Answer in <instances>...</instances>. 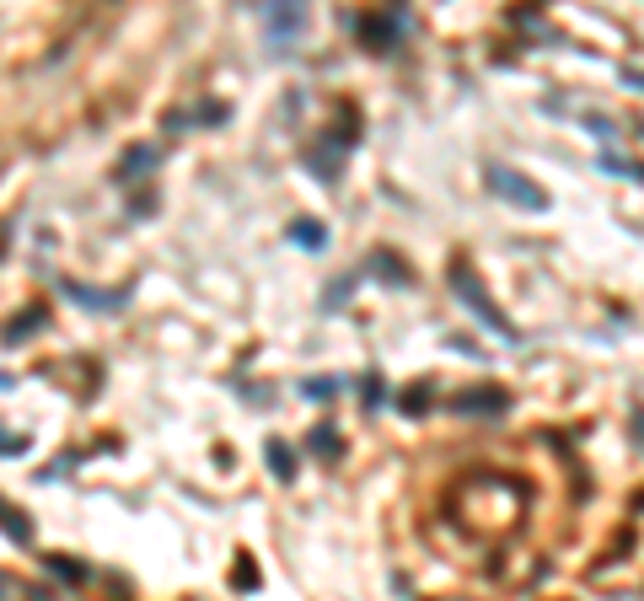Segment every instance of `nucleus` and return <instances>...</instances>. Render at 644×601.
Returning <instances> with one entry per match:
<instances>
[{"label": "nucleus", "mask_w": 644, "mask_h": 601, "mask_svg": "<svg viewBox=\"0 0 644 601\" xmlns=\"http://www.w3.org/2000/svg\"><path fill=\"white\" fill-rule=\"evenodd\" d=\"M446 285H451V296H456V301H462V306L484 323V328H494L500 338H515V323L500 312V306H494V301H489V290H484V279L473 274V264H462V259H456V264L446 268Z\"/></svg>", "instance_id": "nucleus-1"}, {"label": "nucleus", "mask_w": 644, "mask_h": 601, "mask_svg": "<svg viewBox=\"0 0 644 601\" xmlns=\"http://www.w3.org/2000/svg\"><path fill=\"white\" fill-rule=\"evenodd\" d=\"M484 183H489V194H494V200L515 204V209H548V189H542L537 178H526V172L505 167V161H489Z\"/></svg>", "instance_id": "nucleus-2"}, {"label": "nucleus", "mask_w": 644, "mask_h": 601, "mask_svg": "<svg viewBox=\"0 0 644 601\" xmlns=\"http://www.w3.org/2000/svg\"><path fill=\"white\" fill-rule=\"evenodd\" d=\"M355 33H360V44L371 55H392L403 44V33H408V11H371V16L355 22Z\"/></svg>", "instance_id": "nucleus-3"}, {"label": "nucleus", "mask_w": 644, "mask_h": 601, "mask_svg": "<svg viewBox=\"0 0 644 601\" xmlns=\"http://www.w3.org/2000/svg\"><path fill=\"white\" fill-rule=\"evenodd\" d=\"M263 27H269V38L279 44V55H290L296 33L307 27V5H269V11H263Z\"/></svg>", "instance_id": "nucleus-4"}, {"label": "nucleus", "mask_w": 644, "mask_h": 601, "mask_svg": "<svg viewBox=\"0 0 644 601\" xmlns=\"http://www.w3.org/2000/svg\"><path fill=\"white\" fill-rule=\"evenodd\" d=\"M456 413H505L511 408V393H500V387H467V393H456L451 398Z\"/></svg>", "instance_id": "nucleus-5"}, {"label": "nucleus", "mask_w": 644, "mask_h": 601, "mask_svg": "<svg viewBox=\"0 0 644 601\" xmlns=\"http://www.w3.org/2000/svg\"><path fill=\"white\" fill-rule=\"evenodd\" d=\"M64 296L70 301H86V312H119L124 306V290H86V285H75V279H64Z\"/></svg>", "instance_id": "nucleus-6"}, {"label": "nucleus", "mask_w": 644, "mask_h": 601, "mask_svg": "<svg viewBox=\"0 0 644 601\" xmlns=\"http://www.w3.org/2000/svg\"><path fill=\"white\" fill-rule=\"evenodd\" d=\"M0 532L27 548V542H33V521H27V510H16L11 500H0Z\"/></svg>", "instance_id": "nucleus-7"}, {"label": "nucleus", "mask_w": 644, "mask_h": 601, "mask_svg": "<svg viewBox=\"0 0 644 601\" xmlns=\"http://www.w3.org/2000/svg\"><path fill=\"white\" fill-rule=\"evenodd\" d=\"M263 457H269V472H274L279 483H290V478H296V452H290V446L269 441V452H263Z\"/></svg>", "instance_id": "nucleus-8"}, {"label": "nucleus", "mask_w": 644, "mask_h": 601, "mask_svg": "<svg viewBox=\"0 0 644 601\" xmlns=\"http://www.w3.org/2000/svg\"><path fill=\"white\" fill-rule=\"evenodd\" d=\"M392 264H397L392 253H377V259H371V274H377V279H392V285H408V268H392Z\"/></svg>", "instance_id": "nucleus-9"}, {"label": "nucleus", "mask_w": 644, "mask_h": 601, "mask_svg": "<svg viewBox=\"0 0 644 601\" xmlns=\"http://www.w3.org/2000/svg\"><path fill=\"white\" fill-rule=\"evenodd\" d=\"M312 452H318V457H338V452H344V446H338V430H333V424L312 430Z\"/></svg>", "instance_id": "nucleus-10"}, {"label": "nucleus", "mask_w": 644, "mask_h": 601, "mask_svg": "<svg viewBox=\"0 0 644 601\" xmlns=\"http://www.w3.org/2000/svg\"><path fill=\"white\" fill-rule=\"evenodd\" d=\"M290 242H301V248H327V231H318V226H290Z\"/></svg>", "instance_id": "nucleus-11"}, {"label": "nucleus", "mask_w": 644, "mask_h": 601, "mask_svg": "<svg viewBox=\"0 0 644 601\" xmlns=\"http://www.w3.org/2000/svg\"><path fill=\"white\" fill-rule=\"evenodd\" d=\"M27 446H33L27 435H11V430H0V457H22Z\"/></svg>", "instance_id": "nucleus-12"}, {"label": "nucleus", "mask_w": 644, "mask_h": 601, "mask_svg": "<svg viewBox=\"0 0 644 601\" xmlns=\"http://www.w3.org/2000/svg\"><path fill=\"white\" fill-rule=\"evenodd\" d=\"M33 328H44V312H33V317H22V323H11V328H5V344H11V338H22V334H33Z\"/></svg>", "instance_id": "nucleus-13"}, {"label": "nucleus", "mask_w": 644, "mask_h": 601, "mask_svg": "<svg viewBox=\"0 0 644 601\" xmlns=\"http://www.w3.org/2000/svg\"><path fill=\"white\" fill-rule=\"evenodd\" d=\"M49 569H55L60 580H86V569H81L75 558H49Z\"/></svg>", "instance_id": "nucleus-14"}, {"label": "nucleus", "mask_w": 644, "mask_h": 601, "mask_svg": "<svg viewBox=\"0 0 644 601\" xmlns=\"http://www.w3.org/2000/svg\"><path fill=\"white\" fill-rule=\"evenodd\" d=\"M430 402H425V387H414V398H403V413H425Z\"/></svg>", "instance_id": "nucleus-15"}, {"label": "nucleus", "mask_w": 644, "mask_h": 601, "mask_svg": "<svg viewBox=\"0 0 644 601\" xmlns=\"http://www.w3.org/2000/svg\"><path fill=\"white\" fill-rule=\"evenodd\" d=\"M0 387H11V376H0Z\"/></svg>", "instance_id": "nucleus-16"}, {"label": "nucleus", "mask_w": 644, "mask_h": 601, "mask_svg": "<svg viewBox=\"0 0 644 601\" xmlns=\"http://www.w3.org/2000/svg\"><path fill=\"white\" fill-rule=\"evenodd\" d=\"M0 601H5V580H0Z\"/></svg>", "instance_id": "nucleus-17"}]
</instances>
